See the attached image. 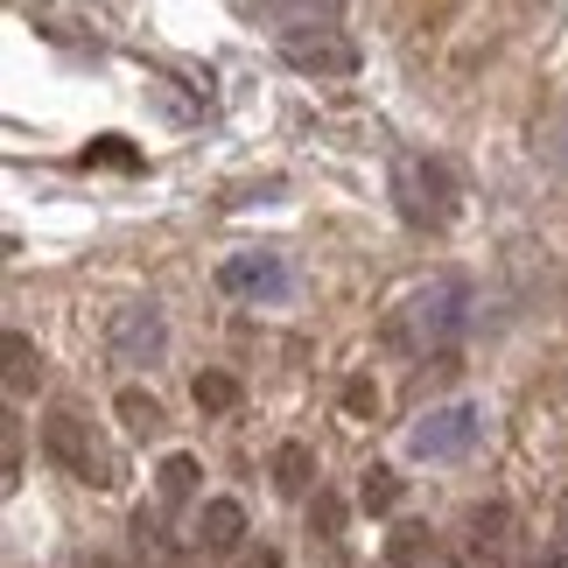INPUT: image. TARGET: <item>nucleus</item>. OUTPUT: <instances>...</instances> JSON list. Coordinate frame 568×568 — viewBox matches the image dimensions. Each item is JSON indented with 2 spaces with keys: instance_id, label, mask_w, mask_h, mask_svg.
Returning a JSON list of instances; mask_svg holds the SVG:
<instances>
[{
  "instance_id": "1",
  "label": "nucleus",
  "mask_w": 568,
  "mask_h": 568,
  "mask_svg": "<svg viewBox=\"0 0 568 568\" xmlns=\"http://www.w3.org/2000/svg\"><path fill=\"white\" fill-rule=\"evenodd\" d=\"M470 331V281L435 274L422 295H407L386 316V352H428V344H456Z\"/></svg>"
},
{
  "instance_id": "2",
  "label": "nucleus",
  "mask_w": 568,
  "mask_h": 568,
  "mask_svg": "<svg viewBox=\"0 0 568 568\" xmlns=\"http://www.w3.org/2000/svg\"><path fill=\"white\" fill-rule=\"evenodd\" d=\"M393 196H400V217L414 232H443L456 217V176L443 155H400L393 169Z\"/></svg>"
},
{
  "instance_id": "3",
  "label": "nucleus",
  "mask_w": 568,
  "mask_h": 568,
  "mask_svg": "<svg viewBox=\"0 0 568 568\" xmlns=\"http://www.w3.org/2000/svg\"><path fill=\"white\" fill-rule=\"evenodd\" d=\"M477 435H485V407L477 400H443V407H428L422 422H414L407 456H422V464H464L477 449Z\"/></svg>"
},
{
  "instance_id": "4",
  "label": "nucleus",
  "mask_w": 568,
  "mask_h": 568,
  "mask_svg": "<svg viewBox=\"0 0 568 568\" xmlns=\"http://www.w3.org/2000/svg\"><path fill=\"white\" fill-rule=\"evenodd\" d=\"M42 456H50L63 477H78V485H113V456L99 449V435L78 407H57L50 422H42Z\"/></svg>"
},
{
  "instance_id": "5",
  "label": "nucleus",
  "mask_w": 568,
  "mask_h": 568,
  "mask_svg": "<svg viewBox=\"0 0 568 568\" xmlns=\"http://www.w3.org/2000/svg\"><path fill=\"white\" fill-rule=\"evenodd\" d=\"M217 288L232 302H288L295 295V267L267 246H246V253H225L217 260Z\"/></svg>"
},
{
  "instance_id": "6",
  "label": "nucleus",
  "mask_w": 568,
  "mask_h": 568,
  "mask_svg": "<svg viewBox=\"0 0 568 568\" xmlns=\"http://www.w3.org/2000/svg\"><path fill=\"white\" fill-rule=\"evenodd\" d=\"M105 344H113L120 365H155L169 352V316L155 302H120V310L105 316Z\"/></svg>"
},
{
  "instance_id": "7",
  "label": "nucleus",
  "mask_w": 568,
  "mask_h": 568,
  "mask_svg": "<svg viewBox=\"0 0 568 568\" xmlns=\"http://www.w3.org/2000/svg\"><path fill=\"white\" fill-rule=\"evenodd\" d=\"M281 63L288 71H302V78H352L358 71V42L352 36H337V29H316V36H281Z\"/></svg>"
},
{
  "instance_id": "8",
  "label": "nucleus",
  "mask_w": 568,
  "mask_h": 568,
  "mask_svg": "<svg viewBox=\"0 0 568 568\" xmlns=\"http://www.w3.org/2000/svg\"><path fill=\"white\" fill-rule=\"evenodd\" d=\"M246 506L239 498H204V513H196V540H204L211 555H239L246 548Z\"/></svg>"
},
{
  "instance_id": "9",
  "label": "nucleus",
  "mask_w": 568,
  "mask_h": 568,
  "mask_svg": "<svg viewBox=\"0 0 568 568\" xmlns=\"http://www.w3.org/2000/svg\"><path fill=\"white\" fill-rule=\"evenodd\" d=\"M344 8V0H239V14H253V21H274V29H316V14L331 21Z\"/></svg>"
},
{
  "instance_id": "10",
  "label": "nucleus",
  "mask_w": 568,
  "mask_h": 568,
  "mask_svg": "<svg viewBox=\"0 0 568 568\" xmlns=\"http://www.w3.org/2000/svg\"><path fill=\"white\" fill-rule=\"evenodd\" d=\"M196 485H204V464H196L190 449H169L162 464H155V491H162V506H190Z\"/></svg>"
},
{
  "instance_id": "11",
  "label": "nucleus",
  "mask_w": 568,
  "mask_h": 568,
  "mask_svg": "<svg viewBox=\"0 0 568 568\" xmlns=\"http://www.w3.org/2000/svg\"><path fill=\"white\" fill-rule=\"evenodd\" d=\"M267 470H274V485L288 491V498H302V491L316 485V449H310V443H281Z\"/></svg>"
},
{
  "instance_id": "12",
  "label": "nucleus",
  "mask_w": 568,
  "mask_h": 568,
  "mask_svg": "<svg viewBox=\"0 0 568 568\" xmlns=\"http://www.w3.org/2000/svg\"><path fill=\"white\" fill-rule=\"evenodd\" d=\"M435 561H443V548H435L428 527H400L386 540V568H435Z\"/></svg>"
},
{
  "instance_id": "13",
  "label": "nucleus",
  "mask_w": 568,
  "mask_h": 568,
  "mask_svg": "<svg viewBox=\"0 0 568 568\" xmlns=\"http://www.w3.org/2000/svg\"><path fill=\"white\" fill-rule=\"evenodd\" d=\"M113 414L126 422V435H141V443H148V435H162V400H155V393H141V386H120Z\"/></svg>"
},
{
  "instance_id": "14",
  "label": "nucleus",
  "mask_w": 568,
  "mask_h": 568,
  "mask_svg": "<svg viewBox=\"0 0 568 568\" xmlns=\"http://www.w3.org/2000/svg\"><path fill=\"white\" fill-rule=\"evenodd\" d=\"M506 534H513V506H506V498H491V506L470 513V548H506Z\"/></svg>"
},
{
  "instance_id": "15",
  "label": "nucleus",
  "mask_w": 568,
  "mask_h": 568,
  "mask_svg": "<svg viewBox=\"0 0 568 568\" xmlns=\"http://www.w3.org/2000/svg\"><path fill=\"white\" fill-rule=\"evenodd\" d=\"M190 400L204 407V414H232V407H239V379H232V373H196Z\"/></svg>"
},
{
  "instance_id": "16",
  "label": "nucleus",
  "mask_w": 568,
  "mask_h": 568,
  "mask_svg": "<svg viewBox=\"0 0 568 568\" xmlns=\"http://www.w3.org/2000/svg\"><path fill=\"white\" fill-rule=\"evenodd\" d=\"M358 506L365 513H393V506H400V477H393L386 464H373V470H365V485H358Z\"/></svg>"
},
{
  "instance_id": "17",
  "label": "nucleus",
  "mask_w": 568,
  "mask_h": 568,
  "mask_svg": "<svg viewBox=\"0 0 568 568\" xmlns=\"http://www.w3.org/2000/svg\"><path fill=\"white\" fill-rule=\"evenodd\" d=\"M29 379H36V344L21 337V331H8V386L29 393Z\"/></svg>"
},
{
  "instance_id": "18",
  "label": "nucleus",
  "mask_w": 568,
  "mask_h": 568,
  "mask_svg": "<svg viewBox=\"0 0 568 568\" xmlns=\"http://www.w3.org/2000/svg\"><path fill=\"white\" fill-rule=\"evenodd\" d=\"M373 407H379V386L373 379H365V373L344 379V414H373Z\"/></svg>"
},
{
  "instance_id": "19",
  "label": "nucleus",
  "mask_w": 568,
  "mask_h": 568,
  "mask_svg": "<svg viewBox=\"0 0 568 568\" xmlns=\"http://www.w3.org/2000/svg\"><path fill=\"white\" fill-rule=\"evenodd\" d=\"M310 527H316L323 540H337V527H344V506H337V498H316V513H310Z\"/></svg>"
},
{
  "instance_id": "20",
  "label": "nucleus",
  "mask_w": 568,
  "mask_h": 568,
  "mask_svg": "<svg viewBox=\"0 0 568 568\" xmlns=\"http://www.w3.org/2000/svg\"><path fill=\"white\" fill-rule=\"evenodd\" d=\"M78 568H120V561H113V555H84Z\"/></svg>"
},
{
  "instance_id": "21",
  "label": "nucleus",
  "mask_w": 568,
  "mask_h": 568,
  "mask_svg": "<svg viewBox=\"0 0 568 568\" xmlns=\"http://www.w3.org/2000/svg\"><path fill=\"white\" fill-rule=\"evenodd\" d=\"M246 568H281V555H274V548H267V555H253V561H246Z\"/></svg>"
},
{
  "instance_id": "22",
  "label": "nucleus",
  "mask_w": 568,
  "mask_h": 568,
  "mask_svg": "<svg viewBox=\"0 0 568 568\" xmlns=\"http://www.w3.org/2000/svg\"><path fill=\"white\" fill-rule=\"evenodd\" d=\"M555 155H561V169H568V126H561V148H555Z\"/></svg>"
},
{
  "instance_id": "23",
  "label": "nucleus",
  "mask_w": 568,
  "mask_h": 568,
  "mask_svg": "<svg viewBox=\"0 0 568 568\" xmlns=\"http://www.w3.org/2000/svg\"><path fill=\"white\" fill-rule=\"evenodd\" d=\"M561 540H568V491H561Z\"/></svg>"
}]
</instances>
